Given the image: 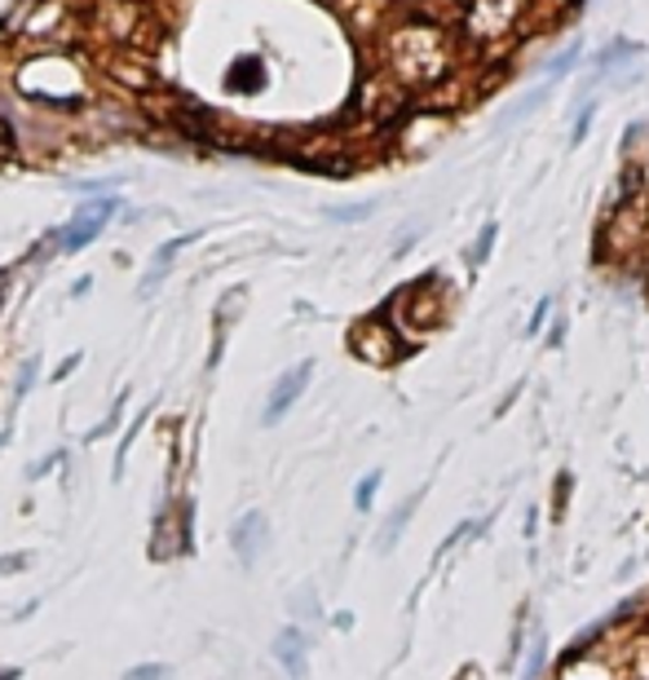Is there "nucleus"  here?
Wrapping results in <instances>:
<instances>
[{"mask_svg":"<svg viewBox=\"0 0 649 680\" xmlns=\"http://www.w3.org/2000/svg\"><path fill=\"white\" fill-rule=\"evenodd\" d=\"M354 354L363 363H371V367H389V363L402 359V345H397V336L380 318H371V323L354 327Z\"/></svg>","mask_w":649,"mask_h":680,"instance_id":"f257e3e1","label":"nucleus"},{"mask_svg":"<svg viewBox=\"0 0 649 680\" xmlns=\"http://www.w3.org/2000/svg\"><path fill=\"white\" fill-rule=\"evenodd\" d=\"M111 212H115V199H98L89 208H79V217L62 230V252H79L85 243H94L102 234V226L111 221Z\"/></svg>","mask_w":649,"mask_h":680,"instance_id":"f03ea898","label":"nucleus"},{"mask_svg":"<svg viewBox=\"0 0 649 680\" xmlns=\"http://www.w3.org/2000/svg\"><path fill=\"white\" fill-rule=\"evenodd\" d=\"M309 376H314V363H296L287 376H279V385H274V393H270V406H266V424H274V420L287 415V406L305 393Z\"/></svg>","mask_w":649,"mask_h":680,"instance_id":"7ed1b4c3","label":"nucleus"},{"mask_svg":"<svg viewBox=\"0 0 649 680\" xmlns=\"http://www.w3.org/2000/svg\"><path fill=\"white\" fill-rule=\"evenodd\" d=\"M230 544H234V552H238V561H243V566H253V561H257V552H261V544H266V513H248V518H238V526L230 531Z\"/></svg>","mask_w":649,"mask_h":680,"instance_id":"20e7f679","label":"nucleus"},{"mask_svg":"<svg viewBox=\"0 0 649 680\" xmlns=\"http://www.w3.org/2000/svg\"><path fill=\"white\" fill-rule=\"evenodd\" d=\"M274 654H279V663H283L292 676H301V671H305V636H301L296 628H283V632H279Z\"/></svg>","mask_w":649,"mask_h":680,"instance_id":"39448f33","label":"nucleus"},{"mask_svg":"<svg viewBox=\"0 0 649 680\" xmlns=\"http://www.w3.org/2000/svg\"><path fill=\"white\" fill-rule=\"evenodd\" d=\"M420 499H425V490H416V495H412V499H407V503H402V508H397V513H393V522H389V526L380 531V548H384V552L393 548V539L402 535V526H407V518H412V508H416Z\"/></svg>","mask_w":649,"mask_h":680,"instance_id":"423d86ee","label":"nucleus"},{"mask_svg":"<svg viewBox=\"0 0 649 680\" xmlns=\"http://www.w3.org/2000/svg\"><path fill=\"white\" fill-rule=\"evenodd\" d=\"M230 89H261V62H257V58H243V62H234Z\"/></svg>","mask_w":649,"mask_h":680,"instance_id":"0eeeda50","label":"nucleus"},{"mask_svg":"<svg viewBox=\"0 0 649 680\" xmlns=\"http://www.w3.org/2000/svg\"><path fill=\"white\" fill-rule=\"evenodd\" d=\"M164 676H169V667H164V663H142V667L124 671V680H164Z\"/></svg>","mask_w":649,"mask_h":680,"instance_id":"6e6552de","label":"nucleus"},{"mask_svg":"<svg viewBox=\"0 0 649 680\" xmlns=\"http://www.w3.org/2000/svg\"><path fill=\"white\" fill-rule=\"evenodd\" d=\"M376 486H380V473H367V477H363V486H358V495H354V503L363 508V513L371 508V495H376Z\"/></svg>","mask_w":649,"mask_h":680,"instance_id":"1a4fd4ad","label":"nucleus"},{"mask_svg":"<svg viewBox=\"0 0 649 680\" xmlns=\"http://www.w3.org/2000/svg\"><path fill=\"white\" fill-rule=\"evenodd\" d=\"M19 570H27V552H14V557L0 561V579H5V574H19Z\"/></svg>","mask_w":649,"mask_h":680,"instance_id":"9d476101","label":"nucleus"},{"mask_svg":"<svg viewBox=\"0 0 649 680\" xmlns=\"http://www.w3.org/2000/svg\"><path fill=\"white\" fill-rule=\"evenodd\" d=\"M120 411H124V398H120V402H115V411H111V415H107V420H102V424H98V429H94V434H89V438H98V434H111V429H115V424H120Z\"/></svg>","mask_w":649,"mask_h":680,"instance_id":"9b49d317","label":"nucleus"},{"mask_svg":"<svg viewBox=\"0 0 649 680\" xmlns=\"http://www.w3.org/2000/svg\"><path fill=\"white\" fill-rule=\"evenodd\" d=\"M75 367H79V354H71V359H66V363H62V367H58V376H53V380H66V376H71V372H75Z\"/></svg>","mask_w":649,"mask_h":680,"instance_id":"f8f14e48","label":"nucleus"},{"mask_svg":"<svg viewBox=\"0 0 649 680\" xmlns=\"http://www.w3.org/2000/svg\"><path fill=\"white\" fill-rule=\"evenodd\" d=\"M19 676H23L19 667H5V671H0V680H19Z\"/></svg>","mask_w":649,"mask_h":680,"instance_id":"ddd939ff","label":"nucleus"},{"mask_svg":"<svg viewBox=\"0 0 649 680\" xmlns=\"http://www.w3.org/2000/svg\"><path fill=\"white\" fill-rule=\"evenodd\" d=\"M5 142H10V137H5V129H0V146H5Z\"/></svg>","mask_w":649,"mask_h":680,"instance_id":"4468645a","label":"nucleus"},{"mask_svg":"<svg viewBox=\"0 0 649 680\" xmlns=\"http://www.w3.org/2000/svg\"><path fill=\"white\" fill-rule=\"evenodd\" d=\"M645 628H649V623H645Z\"/></svg>","mask_w":649,"mask_h":680,"instance_id":"2eb2a0df","label":"nucleus"}]
</instances>
